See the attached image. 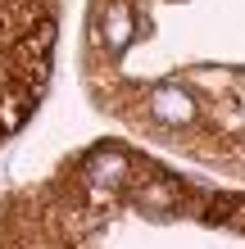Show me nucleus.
Instances as JSON below:
<instances>
[{"mask_svg": "<svg viewBox=\"0 0 245 249\" xmlns=\"http://www.w3.org/2000/svg\"><path fill=\"white\" fill-rule=\"evenodd\" d=\"M100 32H105V46L109 50H123L127 41H132V14H127L123 5H113L105 14V27H100Z\"/></svg>", "mask_w": 245, "mask_h": 249, "instance_id": "obj_2", "label": "nucleus"}, {"mask_svg": "<svg viewBox=\"0 0 245 249\" xmlns=\"http://www.w3.org/2000/svg\"><path fill=\"white\" fill-rule=\"evenodd\" d=\"M154 113H159L164 123H191L195 105H191V95H182V91H154Z\"/></svg>", "mask_w": 245, "mask_h": 249, "instance_id": "obj_1", "label": "nucleus"}, {"mask_svg": "<svg viewBox=\"0 0 245 249\" xmlns=\"http://www.w3.org/2000/svg\"><path fill=\"white\" fill-rule=\"evenodd\" d=\"M23 109H27L23 100L5 95V100H0V127H5V131H9V127H19V123H23Z\"/></svg>", "mask_w": 245, "mask_h": 249, "instance_id": "obj_3", "label": "nucleus"}]
</instances>
